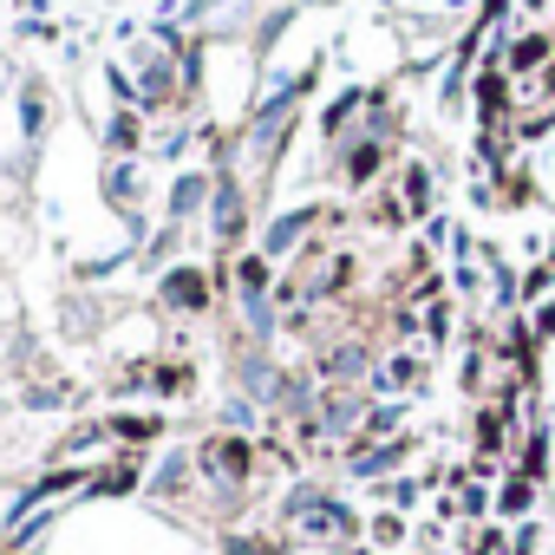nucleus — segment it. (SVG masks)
I'll use <instances>...</instances> for the list:
<instances>
[{"mask_svg":"<svg viewBox=\"0 0 555 555\" xmlns=\"http://www.w3.org/2000/svg\"><path fill=\"white\" fill-rule=\"evenodd\" d=\"M496 60H503V73L516 86H535L548 73V60H555V27H509L496 40Z\"/></svg>","mask_w":555,"mask_h":555,"instance_id":"obj_1","label":"nucleus"},{"mask_svg":"<svg viewBox=\"0 0 555 555\" xmlns=\"http://www.w3.org/2000/svg\"><path fill=\"white\" fill-rule=\"evenodd\" d=\"M529 503H535V477H529V470H509V483H503L496 509H503V516H522Z\"/></svg>","mask_w":555,"mask_h":555,"instance_id":"obj_2","label":"nucleus"},{"mask_svg":"<svg viewBox=\"0 0 555 555\" xmlns=\"http://www.w3.org/2000/svg\"><path fill=\"white\" fill-rule=\"evenodd\" d=\"M405 203H412V209L431 203V177H425V164H412V177H405Z\"/></svg>","mask_w":555,"mask_h":555,"instance_id":"obj_3","label":"nucleus"},{"mask_svg":"<svg viewBox=\"0 0 555 555\" xmlns=\"http://www.w3.org/2000/svg\"><path fill=\"white\" fill-rule=\"evenodd\" d=\"M529 327H535V340H542V347L555 340V295H548V301H542V308L529 314Z\"/></svg>","mask_w":555,"mask_h":555,"instance_id":"obj_4","label":"nucleus"},{"mask_svg":"<svg viewBox=\"0 0 555 555\" xmlns=\"http://www.w3.org/2000/svg\"><path fill=\"white\" fill-rule=\"evenodd\" d=\"M522 92H535V99H542V105H555V60H548V73H542V79H535V86H522Z\"/></svg>","mask_w":555,"mask_h":555,"instance_id":"obj_5","label":"nucleus"},{"mask_svg":"<svg viewBox=\"0 0 555 555\" xmlns=\"http://www.w3.org/2000/svg\"><path fill=\"white\" fill-rule=\"evenodd\" d=\"M548 27H555V21H548Z\"/></svg>","mask_w":555,"mask_h":555,"instance_id":"obj_6","label":"nucleus"}]
</instances>
